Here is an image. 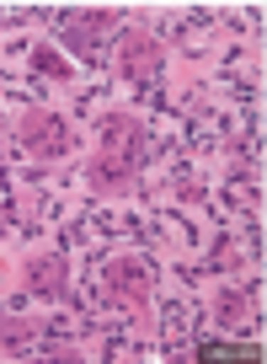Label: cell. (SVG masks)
<instances>
[{"label":"cell","instance_id":"3957f363","mask_svg":"<svg viewBox=\"0 0 267 364\" xmlns=\"http://www.w3.org/2000/svg\"><path fill=\"white\" fill-rule=\"evenodd\" d=\"M22 139H27V150L33 156H59L65 150V124H59L54 113H22Z\"/></svg>","mask_w":267,"mask_h":364},{"label":"cell","instance_id":"5b68a950","mask_svg":"<svg viewBox=\"0 0 267 364\" xmlns=\"http://www.w3.org/2000/svg\"><path fill=\"white\" fill-rule=\"evenodd\" d=\"M27 284H33V289H48V295H59V289H65V268H59V257H38L33 268H27Z\"/></svg>","mask_w":267,"mask_h":364},{"label":"cell","instance_id":"7a4b0ae2","mask_svg":"<svg viewBox=\"0 0 267 364\" xmlns=\"http://www.w3.org/2000/svg\"><path fill=\"white\" fill-rule=\"evenodd\" d=\"M107 289L139 311V306L150 300V268H145L139 257H112V262H107Z\"/></svg>","mask_w":267,"mask_h":364},{"label":"cell","instance_id":"8992f818","mask_svg":"<svg viewBox=\"0 0 267 364\" xmlns=\"http://www.w3.org/2000/svg\"><path fill=\"white\" fill-rule=\"evenodd\" d=\"M198 359L203 364H214V359H256V348H251V343H203Z\"/></svg>","mask_w":267,"mask_h":364},{"label":"cell","instance_id":"277c9868","mask_svg":"<svg viewBox=\"0 0 267 364\" xmlns=\"http://www.w3.org/2000/svg\"><path fill=\"white\" fill-rule=\"evenodd\" d=\"M156 65H160V43L156 38L134 33L129 43H123V70H129V75H156Z\"/></svg>","mask_w":267,"mask_h":364},{"label":"cell","instance_id":"6da1fadb","mask_svg":"<svg viewBox=\"0 0 267 364\" xmlns=\"http://www.w3.org/2000/svg\"><path fill=\"white\" fill-rule=\"evenodd\" d=\"M134 161H139V129H134L129 118H107V139H102L97 156H91V177L97 182H123L134 171Z\"/></svg>","mask_w":267,"mask_h":364},{"label":"cell","instance_id":"52a82bcc","mask_svg":"<svg viewBox=\"0 0 267 364\" xmlns=\"http://www.w3.org/2000/svg\"><path fill=\"white\" fill-rule=\"evenodd\" d=\"M27 332H33V321H6V316H0V338H6V343L27 338Z\"/></svg>","mask_w":267,"mask_h":364}]
</instances>
